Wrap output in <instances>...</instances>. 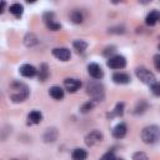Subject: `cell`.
I'll return each instance as SVG.
<instances>
[{"instance_id":"obj_27","label":"cell","mask_w":160,"mask_h":160,"mask_svg":"<svg viewBox=\"0 0 160 160\" xmlns=\"http://www.w3.org/2000/svg\"><path fill=\"white\" fill-rule=\"evenodd\" d=\"M132 160H148V155L142 151H138L132 155Z\"/></svg>"},{"instance_id":"obj_17","label":"cell","mask_w":160,"mask_h":160,"mask_svg":"<svg viewBox=\"0 0 160 160\" xmlns=\"http://www.w3.org/2000/svg\"><path fill=\"white\" fill-rule=\"evenodd\" d=\"M50 75V71H49V68L46 64H41L39 70H38V76H39V80L41 81H45Z\"/></svg>"},{"instance_id":"obj_11","label":"cell","mask_w":160,"mask_h":160,"mask_svg":"<svg viewBox=\"0 0 160 160\" xmlns=\"http://www.w3.org/2000/svg\"><path fill=\"white\" fill-rule=\"evenodd\" d=\"M128 132V128L125 122H119L118 125H115V128L112 129V136L115 139H122Z\"/></svg>"},{"instance_id":"obj_6","label":"cell","mask_w":160,"mask_h":160,"mask_svg":"<svg viewBox=\"0 0 160 160\" xmlns=\"http://www.w3.org/2000/svg\"><path fill=\"white\" fill-rule=\"evenodd\" d=\"M102 139H104V135H102L101 131H99V130H91L90 132H88L85 135V139L84 140H85V144L88 146H94V145L101 142Z\"/></svg>"},{"instance_id":"obj_21","label":"cell","mask_w":160,"mask_h":160,"mask_svg":"<svg viewBox=\"0 0 160 160\" xmlns=\"http://www.w3.org/2000/svg\"><path fill=\"white\" fill-rule=\"evenodd\" d=\"M70 20H71L74 24H81L82 20H84V16H82V14H81L80 10H74V11H71V14H70Z\"/></svg>"},{"instance_id":"obj_33","label":"cell","mask_w":160,"mask_h":160,"mask_svg":"<svg viewBox=\"0 0 160 160\" xmlns=\"http://www.w3.org/2000/svg\"><path fill=\"white\" fill-rule=\"evenodd\" d=\"M115 160H124V159H115Z\"/></svg>"},{"instance_id":"obj_31","label":"cell","mask_w":160,"mask_h":160,"mask_svg":"<svg viewBox=\"0 0 160 160\" xmlns=\"http://www.w3.org/2000/svg\"><path fill=\"white\" fill-rule=\"evenodd\" d=\"M114 51H115V46H108L102 54H104L105 56H108V58H109V54H112Z\"/></svg>"},{"instance_id":"obj_20","label":"cell","mask_w":160,"mask_h":160,"mask_svg":"<svg viewBox=\"0 0 160 160\" xmlns=\"http://www.w3.org/2000/svg\"><path fill=\"white\" fill-rule=\"evenodd\" d=\"M122 114H124V102H118L116 105H115V109L110 112V114H108V116L109 118H115V116H122Z\"/></svg>"},{"instance_id":"obj_14","label":"cell","mask_w":160,"mask_h":160,"mask_svg":"<svg viewBox=\"0 0 160 160\" xmlns=\"http://www.w3.org/2000/svg\"><path fill=\"white\" fill-rule=\"evenodd\" d=\"M112 81L115 84H128L130 82V76L125 72H115L112 75Z\"/></svg>"},{"instance_id":"obj_13","label":"cell","mask_w":160,"mask_h":160,"mask_svg":"<svg viewBox=\"0 0 160 160\" xmlns=\"http://www.w3.org/2000/svg\"><path fill=\"white\" fill-rule=\"evenodd\" d=\"M56 139H58V130L55 128L46 129V131L44 132V141L45 142H54Z\"/></svg>"},{"instance_id":"obj_29","label":"cell","mask_w":160,"mask_h":160,"mask_svg":"<svg viewBox=\"0 0 160 160\" xmlns=\"http://www.w3.org/2000/svg\"><path fill=\"white\" fill-rule=\"evenodd\" d=\"M159 89H160V88H159V82H158V81L150 86V90L152 91V94H154L155 96H159V95H160V90H159Z\"/></svg>"},{"instance_id":"obj_10","label":"cell","mask_w":160,"mask_h":160,"mask_svg":"<svg viewBox=\"0 0 160 160\" xmlns=\"http://www.w3.org/2000/svg\"><path fill=\"white\" fill-rule=\"evenodd\" d=\"M19 72L25 78H32L38 74V70H36L35 66H32L30 64H24L19 68Z\"/></svg>"},{"instance_id":"obj_12","label":"cell","mask_w":160,"mask_h":160,"mask_svg":"<svg viewBox=\"0 0 160 160\" xmlns=\"http://www.w3.org/2000/svg\"><path fill=\"white\" fill-rule=\"evenodd\" d=\"M159 18H160L159 11L154 9V10H151V11L146 15V18H145V24H146L148 26H154V25L159 21Z\"/></svg>"},{"instance_id":"obj_8","label":"cell","mask_w":160,"mask_h":160,"mask_svg":"<svg viewBox=\"0 0 160 160\" xmlns=\"http://www.w3.org/2000/svg\"><path fill=\"white\" fill-rule=\"evenodd\" d=\"M88 72H89V75H90L92 79H95V80H100V79H102V76H104V71L101 70V68H100L96 62H91V64L88 65Z\"/></svg>"},{"instance_id":"obj_7","label":"cell","mask_w":160,"mask_h":160,"mask_svg":"<svg viewBox=\"0 0 160 160\" xmlns=\"http://www.w3.org/2000/svg\"><path fill=\"white\" fill-rule=\"evenodd\" d=\"M81 86V81L75 78H68L64 80V88L69 92H76Z\"/></svg>"},{"instance_id":"obj_25","label":"cell","mask_w":160,"mask_h":160,"mask_svg":"<svg viewBox=\"0 0 160 160\" xmlns=\"http://www.w3.org/2000/svg\"><path fill=\"white\" fill-rule=\"evenodd\" d=\"M94 106H95L94 101H92V100H89V101H86L85 104H82V106L80 108V111H81L82 114H86V112L91 111V110L94 109Z\"/></svg>"},{"instance_id":"obj_28","label":"cell","mask_w":160,"mask_h":160,"mask_svg":"<svg viewBox=\"0 0 160 160\" xmlns=\"http://www.w3.org/2000/svg\"><path fill=\"white\" fill-rule=\"evenodd\" d=\"M116 158H115V154L112 152V151H108V152H105L99 160H115Z\"/></svg>"},{"instance_id":"obj_32","label":"cell","mask_w":160,"mask_h":160,"mask_svg":"<svg viewBox=\"0 0 160 160\" xmlns=\"http://www.w3.org/2000/svg\"><path fill=\"white\" fill-rule=\"evenodd\" d=\"M5 1H0V14H2L4 12V9H5Z\"/></svg>"},{"instance_id":"obj_19","label":"cell","mask_w":160,"mask_h":160,"mask_svg":"<svg viewBox=\"0 0 160 160\" xmlns=\"http://www.w3.org/2000/svg\"><path fill=\"white\" fill-rule=\"evenodd\" d=\"M10 12L14 15V16H16V18H20L21 15H22V12H24V6L21 5V4H19V2H15V4H12V5H10Z\"/></svg>"},{"instance_id":"obj_22","label":"cell","mask_w":160,"mask_h":160,"mask_svg":"<svg viewBox=\"0 0 160 160\" xmlns=\"http://www.w3.org/2000/svg\"><path fill=\"white\" fill-rule=\"evenodd\" d=\"M72 46L78 52H84L86 50V48H88V42L84 41V40H75L72 42Z\"/></svg>"},{"instance_id":"obj_23","label":"cell","mask_w":160,"mask_h":160,"mask_svg":"<svg viewBox=\"0 0 160 160\" xmlns=\"http://www.w3.org/2000/svg\"><path fill=\"white\" fill-rule=\"evenodd\" d=\"M24 42L26 46H34L38 44V38L34 35V34H26L25 38H24Z\"/></svg>"},{"instance_id":"obj_5","label":"cell","mask_w":160,"mask_h":160,"mask_svg":"<svg viewBox=\"0 0 160 160\" xmlns=\"http://www.w3.org/2000/svg\"><path fill=\"white\" fill-rule=\"evenodd\" d=\"M106 65L110 69H115V70L124 69L126 66V59L122 55H112V56H109L108 58Z\"/></svg>"},{"instance_id":"obj_30","label":"cell","mask_w":160,"mask_h":160,"mask_svg":"<svg viewBox=\"0 0 160 160\" xmlns=\"http://www.w3.org/2000/svg\"><path fill=\"white\" fill-rule=\"evenodd\" d=\"M154 65H155L156 71H160V55L159 54H156L154 56Z\"/></svg>"},{"instance_id":"obj_4","label":"cell","mask_w":160,"mask_h":160,"mask_svg":"<svg viewBox=\"0 0 160 160\" xmlns=\"http://www.w3.org/2000/svg\"><path fill=\"white\" fill-rule=\"evenodd\" d=\"M135 75H136V78L141 81V82H144V84H146V85H149V86H151L152 84H155L158 80H156V78H155V75L149 70V69H146L145 66H139V68H136L135 69Z\"/></svg>"},{"instance_id":"obj_15","label":"cell","mask_w":160,"mask_h":160,"mask_svg":"<svg viewBox=\"0 0 160 160\" xmlns=\"http://www.w3.org/2000/svg\"><path fill=\"white\" fill-rule=\"evenodd\" d=\"M49 95L52 98V99H55V100H61L62 98H64V90H62V88H60V86H51L50 88V90H49Z\"/></svg>"},{"instance_id":"obj_16","label":"cell","mask_w":160,"mask_h":160,"mask_svg":"<svg viewBox=\"0 0 160 160\" xmlns=\"http://www.w3.org/2000/svg\"><path fill=\"white\" fill-rule=\"evenodd\" d=\"M28 119H29L30 124H39L41 121V119H42V115H41V112L39 110H32V111L29 112Z\"/></svg>"},{"instance_id":"obj_34","label":"cell","mask_w":160,"mask_h":160,"mask_svg":"<svg viewBox=\"0 0 160 160\" xmlns=\"http://www.w3.org/2000/svg\"><path fill=\"white\" fill-rule=\"evenodd\" d=\"M14 160H16V159H14Z\"/></svg>"},{"instance_id":"obj_2","label":"cell","mask_w":160,"mask_h":160,"mask_svg":"<svg viewBox=\"0 0 160 160\" xmlns=\"http://www.w3.org/2000/svg\"><path fill=\"white\" fill-rule=\"evenodd\" d=\"M86 91L95 101H102L105 99V88L99 80H91L88 82Z\"/></svg>"},{"instance_id":"obj_1","label":"cell","mask_w":160,"mask_h":160,"mask_svg":"<svg viewBox=\"0 0 160 160\" xmlns=\"http://www.w3.org/2000/svg\"><path fill=\"white\" fill-rule=\"evenodd\" d=\"M30 90L28 85L22 81H12L9 88V96L12 102H22L29 98Z\"/></svg>"},{"instance_id":"obj_26","label":"cell","mask_w":160,"mask_h":160,"mask_svg":"<svg viewBox=\"0 0 160 160\" xmlns=\"http://www.w3.org/2000/svg\"><path fill=\"white\" fill-rule=\"evenodd\" d=\"M45 24H46L48 29H50V30H52V31H56V30H59V29L61 28L60 22H56V21H55V19H52V20H50V21L45 22Z\"/></svg>"},{"instance_id":"obj_3","label":"cell","mask_w":160,"mask_h":160,"mask_svg":"<svg viewBox=\"0 0 160 160\" xmlns=\"http://www.w3.org/2000/svg\"><path fill=\"white\" fill-rule=\"evenodd\" d=\"M160 139V129L158 125H149L141 131V140L145 144H156Z\"/></svg>"},{"instance_id":"obj_18","label":"cell","mask_w":160,"mask_h":160,"mask_svg":"<svg viewBox=\"0 0 160 160\" xmlns=\"http://www.w3.org/2000/svg\"><path fill=\"white\" fill-rule=\"evenodd\" d=\"M71 156L74 160H85L88 158V152H86V150H84L81 148H76L71 152Z\"/></svg>"},{"instance_id":"obj_9","label":"cell","mask_w":160,"mask_h":160,"mask_svg":"<svg viewBox=\"0 0 160 160\" xmlns=\"http://www.w3.org/2000/svg\"><path fill=\"white\" fill-rule=\"evenodd\" d=\"M52 55L61 61H68L71 56V52L68 48H55L52 49Z\"/></svg>"},{"instance_id":"obj_24","label":"cell","mask_w":160,"mask_h":160,"mask_svg":"<svg viewBox=\"0 0 160 160\" xmlns=\"http://www.w3.org/2000/svg\"><path fill=\"white\" fill-rule=\"evenodd\" d=\"M148 108H149V104L145 101V100H140L139 102H138V105L135 106V114H142V112H145L146 110H148Z\"/></svg>"}]
</instances>
